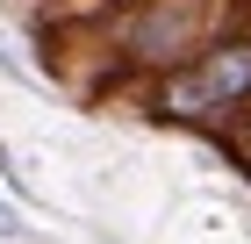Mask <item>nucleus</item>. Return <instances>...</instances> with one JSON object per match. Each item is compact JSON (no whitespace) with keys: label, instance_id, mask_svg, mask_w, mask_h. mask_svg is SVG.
I'll return each instance as SVG.
<instances>
[{"label":"nucleus","instance_id":"nucleus-1","mask_svg":"<svg viewBox=\"0 0 251 244\" xmlns=\"http://www.w3.org/2000/svg\"><path fill=\"white\" fill-rule=\"evenodd\" d=\"M244 101H251V29L244 36H215L194 65L165 72L151 108L165 122H230V115H244Z\"/></svg>","mask_w":251,"mask_h":244},{"label":"nucleus","instance_id":"nucleus-2","mask_svg":"<svg viewBox=\"0 0 251 244\" xmlns=\"http://www.w3.org/2000/svg\"><path fill=\"white\" fill-rule=\"evenodd\" d=\"M215 36H223V29H215L208 0H144V7H129V22H122V57L144 65V72H179V65H194Z\"/></svg>","mask_w":251,"mask_h":244},{"label":"nucleus","instance_id":"nucleus-3","mask_svg":"<svg viewBox=\"0 0 251 244\" xmlns=\"http://www.w3.org/2000/svg\"><path fill=\"white\" fill-rule=\"evenodd\" d=\"M0 237H22V216H15L7 201H0Z\"/></svg>","mask_w":251,"mask_h":244},{"label":"nucleus","instance_id":"nucleus-4","mask_svg":"<svg viewBox=\"0 0 251 244\" xmlns=\"http://www.w3.org/2000/svg\"><path fill=\"white\" fill-rule=\"evenodd\" d=\"M237 122H244V130H251V101H244V115H237Z\"/></svg>","mask_w":251,"mask_h":244},{"label":"nucleus","instance_id":"nucleus-5","mask_svg":"<svg viewBox=\"0 0 251 244\" xmlns=\"http://www.w3.org/2000/svg\"><path fill=\"white\" fill-rule=\"evenodd\" d=\"M0 180H7V151H0Z\"/></svg>","mask_w":251,"mask_h":244},{"label":"nucleus","instance_id":"nucleus-6","mask_svg":"<svg viewBox=\"0 0 251 244\" xmlns=\"http://www.w3.org/2000/svg\"><path fill=\"white\" fill-rule=\"evenodd\" d=\"M129 7H144V0H129Z\"/></svg>","mask_w":251,"mask_h":244}]
</instances>
